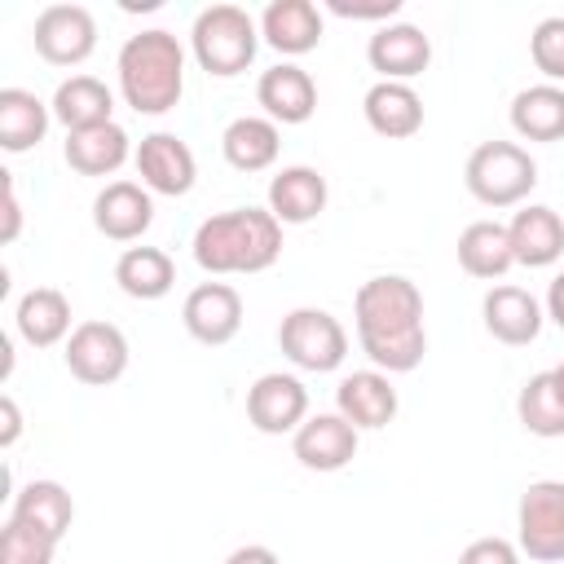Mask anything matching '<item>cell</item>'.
Listing matches in <instances>:
<instances>
[{"instance_id": "obj_1", "label": "cell", "mask_w": 564, "mask_h": 564, "mask_svg": "<svg viewBox=\"0 0 564 564\" xmlns=\"http://www.w3.org/2000/svg\"><path fill=\"white\" fill-rule=\"evenodd\" d=\"M282 256V225L273 212L238 207L212 216L194 234V260L207 273H260Z\"/></svg>"}, {"instance_id": "obj_2", "label": "cell", "mask_w": 564, "mask_h": 564, "mask_svg": "<svg viewBox=\"0 0 564 564\" xmlns=\"http://www.w3.org/2000/svg\"><path fill=\"white\" fill-rule=\"evenodd\" d=\"M119 88L137 115H163L181 101L185 88V57L172 31H141L128 35L119 48Z\"/></svg>"}, {"instance_id": "obj_3", "label": "cell", "mask_w": 564, "mask_h": 564, "mask_svg": "<svg viewBox=\"0 0 564 564\" xmlns=\"http://www.w3.org/2000/svg\"><path fill=\"white\" fill-rule=\"evenodd\" d=\"M194 57L207 75L229 79L256 57V22L238 4H212L194 22Z\"/></svg>"}, {"instance_id": "obj_4", "label": "cell", "mask_w": 564, "mask_h": 564, "mask_svg": "<svg viewBox=\"0 0 564 564\" xmlns=\"http://www.w3.org/2000/svg\"><path fill=\"white\" fill-rule=\"evenodd\" d=\"M538 185V163L516 141H480L467 159V189L485 207H511Z\"/></svg>"}, {"instance_id": "obj_5", "label": "cell", "mask_w": 564, "mask_h": 564, "mask_svg": "<svg viewBox=\"0 0 564 564\" xmlns=\"http://www.w3.org/2000/svg\"><path fill=\"white\" fill-rule=\"evenodd\" d=\"M357 335L375 339V335H401V330H419L423 326V295L410 278L383 273L370 278L357 291Z\"/></svg>"}, {"instance_id": "obj_6", "label": "cell", "mask_w": 564, "mask_h": 564, "mask_svg": "<svg viewBox=\"0 0 564 564\" xmlns=\"http://www.w3.org/2000/svg\"><path fill=\"white\" fill-rule=\"evenodd\" d=\"M520 551L538 564L564 560V480H533L516 507Z\"/></svg>"}, {"instance_id": "obj_7", "label": "cell", "mask_w": 564, "mask_h": 564, "mask_svg": "<svg viewBox=\"0 0 564 564\" xmlns=\"http://www.w3.org/2000/svg\"><path fill=\"white\" fill-rule=\"evenodd\" d=\"M278 344H282V352L295 366L317 370V375L335 370L344 361V352H348V335H344V326L326 308H295V313H286L282 326H278Z\"/></svg>"}, {"instance_id": "obj_8", "label": "cell", "mask_w": 564, "mask_h": 564, "mask_svg": "<svg viewBox=\"0 0 564 564\" xmlns=\"http://www.w3.org/2000/svg\"><path fill=\"white\" fill-rule=\"evenodd\" d=\"M66 370L88 383L106 388L128 370V339L115 322H79L66 339Z\"/></svg>"}, {"instance_id": "obj_9", "label": "cell", "mask_w": 564, "mask_h": 564, "mask_svg": "<svg viewBox=\"0 0 564 564\" xmlns=\"http://www.w3.org/2000/svg\"><path fill=\"white\" fill-rule=\"evenodd\" d=\"M97 44V22L84 4H48L35 18V53L53 66H79Z\"/></svg>"}, {"instance_id": "obj_10", "label": "cell", "mask_w": 564, "mask_h": 564, "mask_svg": "<svg viewBox=\"0 0 564 564\" xmlns=\"http://www.w3.org/2000/svg\"><path fill=\"white\" fill-rule=\"evenodd\" d=\"M181 322L207 348L229 344L238 335V326H242V295L234 286H225V282H203V286H194L185 295Z\"/></svg>"}, {"instance_id": "obj_11", "label": "cell", "mask_w": 564, "mask_h": 564, "mask_svg": "<svg viewBox=\"0 0 564 564\" xmlns=\"http://www.w3.org/2000/svg\"><path fill=\"white\" fill-rule=\"evenodd\" d=\"M304 414H308V392L295 375H260L247 392V419L264 436L295 432L304 423Z\"/></svg>"}, {"instance_id": "obj_12", "label": "cell", "mask_w": 564, "mask_h": 564, "mask_svg": "<svg viewBox=\"0 0 564 564\" xmlns=\"http://www.w3.org/2000/svg\"><path fill=\"white\" fill-rule=\"evenodd\" d=\"M291 445L308 471H339L357 458V427L344 414H313L295 427Z\"/></svg>"}, {"instance_id": "obj_13", "label": "cell", "mask_w": 564, "mask_h": 564, "mask_svg": "<svg viewBox=\"0 0 564 564\" xmlns=\"http://www.w3.org/2000/svg\"><path fill=\"white\" fill-rule=\"evenodd\" d=\"M366 57H370V66H375L383 79L405 84V79H414V75L427 70V62H432V40H427L414 22H392V26H379V31L370 35Z\"/></svg>"}, {"instance_id": "obj_14", "label": "cell", "mask_w": 564, "mask_h": 564, "mask_svg": "<svg viewBox=\"0 0 564 564\" xmlns=\"http://www.w3.org/2000/svg\"><path fill=\"white\" fill-rule=\"evenodd\" d=\"M137 172H141V181L150 189L176 198V194H189V185H194V154H189V145L181 137L150 132L137 145Z\"/></svg>"}, {"instance_id": "obj_15", "label": "cell", "mask_w": 564, "mask_h": 564, "mask_svg": "<svg viewBox=\"0 0 564 564\" xmlns=\"http://www.w3.org/2000/svg\"><path fill=\"white\" fill-rule=\"evenodd\" d=\"M150 220H154V203L137 181H110L93 198V225L115 242L141 238L150 229Z\"/></svg>"}, {"instance_id": "obj_16", "label": "cell", "mask_w": 564, "mask_h": 564, "mask_svg": "<svg viewBox=\"0 0 564 564\" xmlns=\"http://www.w3.org/2000/svg\"><path fill=\"white\" fill-rule=\"evenodd\" d=\"M256 97L260 106L269 110L273 123H304L313 110H317V84L304 66H291V62H278L260 75L256 84Z\"/></svg>"}, {"instance_id": "obj_17", "label": "cell", "mask_w": 564, "mask_h": 564, "mask_svg": "<svg viewBox=\"0 0 564 564\" xmlns=\"http://www.w3.org/2000/svg\"><path fill=\"white\" fill-rule=\"evenodd\" d=\"M480 317H485V330L498 339V344H533L538 330H542V308L529 291L520 286H494L480 304Z\"/></svg>"}, {"instance_id": "obj_18", "label": "cell", "mask_w": 564, "mask_h": 564, "mask_svg": "<svg viewBox=\"0 0 564 564\" xmlns=\"http://www.w3.org/2000/svg\"><path fill=\"white\" fill-rule=\"evenodd\" d=\"M269 212L278 225H308L326 212V176L317 167H282L269 181Z\"/></svg>"}, {"instance_id": "obj_19", "label": "cell", "mask_w": 564, "mask_h": 564, "mask_svg": "<svg viewBox=\"0 0 564 564\" xmlns=\"http://www.w3.org/2000/svg\"><path fill=\"white\" fill-rule=\"evenodd\" d=\"M339 401V414L352 423V427H388L397 419V388L388 383V375L379 370H357L339 383L335 392Z\"/></svg>"}, {"instance_id": "obj_20", "label": "cell", "mask_w": 564, "mask_h": 564, "mask_svg": "<svg viewBox=\"0 0 564 564\" xmlns=\"http://www.w3.org/2000/svg\"><path fill=\"white\" fill-rule=\"evenodd\" d=\"M366 123L388 137V141H405L423 128V101L410 84H392V79H379L370 93H366Z\"/></svg>"}, {"instance_id": "obj_21", "label": "cell", "mask_w": 564, "mask_h": 564, "mask_svg": "<svg viewBox=\"0 0 564 564\" xmlns=\"http://www.w3.org/2000/svg\"><path fill=\"white\" fill-rule=\"evenodd\" d=\"M507 234H511L516 264H529V269H542V264L560 260V251H564V220L551 207H524V212H516V220L507 225Z\"/></svg>"}, {"instance_id": "obj_22", "label": "cell", "mask_w": 564, "mask_h": 564, "mask_svg": "<svg viewBox=\"0 0 564 564\" xmlns=\"http://www.w3.org/2000/svg\"><path fill=\"white\" fill-rule=\"evenodd\" d=\"M260 26L278 53H308L322 40V13L313 0H273L264 9Z\"/></svg>"}, {"instance_id": "obj_23", "label": "cell", "mask_w": 564, "mask_h": 564, "mask_svg": "<svg viewBox=\"0 0 564 564\" xmlns=\"http://www.w3.org/2000/svg\"><path fill=\"white\" fill-rule=\"evenodd\" d=\"M458 264H463L471 278H502V273L516 264L507 225H498V220H471V225L458 234Z\"/></svg>"}, {"instance_id": "obj_24", "label": "cell", "mask_w": 564, "mask_h": 564, "mask_svg": "<svg viewBox=\"0 0 564 564\" xmlns=\"http://www.w3.org/2000/svg\"><path fill=\"white\" fill-rule=\"evenodd\" d=\"M278 123L273 119H260V115H242L225 128L220 137V150L229 159V167L238 172H264L273 159H278Z\"/></svg>"}, {"instance_id": "obj_25", "label": "cell", "mask_w": 564, "mask_h": 564, "mask_svg": "<svg viewBox=\"0 0 564 564\" xmlns=\"http://www.w3.org/2000/svg\"><path fill=\"white\" fill-rule=\"evenodd\" d=\"M110 88L93 75H70L66 84H57L53 97V115L66 123V132H84V128H101L110 123Z\"/></svg>"}, {"instance_id": "obj_26", "label": "cell", "mask_w": 564, "mask_h": 564, "mask_svg": "<svg viewBox=\"0 0 564 564\" xmlns=\"http://www.w3.org/2000/svg\"><path fill=\"white\" fill-rule=\"evenodd\" d=\"M128 159V132L119 123H101V128H84V132H66V163L79 176H106Z\"/></svg>"}, {"instance_id": "obj_27", "label": "cell", "mask_w": 564, "mask_h": 564, "mask_svg": "<svg viewBox=\"0 0 564 564\" xmlns=\"http://www.w3.org/2000/svg\"><path fill=\"white\" fill-rule=\"evenodd\" d=\"M115 282L132 295V300H159L172 291L176 282V264L167 251L159 247H128L115 264Z\"/></svg>"}, {"instance_id": "obj_28", "label": "cell", "mask_w": 564, "mask_h": 564, "mask_svg": "<svg viewBox=\"0 0 564 564\" xmlns=\"http://www.w3.org/2000/svg\"><path fill=\"white\" fill-rule=\"evenodd\" d=\"M511 128L524 141H560L564 137V93L551 84H533L511 101Z\"/></svg>"}, {"instance_id": "obj_29", "label": "cell", "mask_w": 564, "mask_h": 564, "mask_svg": "<svg viewBox=\"0 0 564 564\" xmlns=\"http://www.w3.org/2000/svg\"><path fill=\"white\" fill-rule=\"evenodd\" d=\"M48 128V110L26 88H0V145L9 154L31 150Z\"/></svg>"}, {"instance_id": "obj_30", "label": "cell", "mask_w": 564, "mask_h": 564, "mask_svg": "<svg viewBox=\"0 0 564 564\" xmlns=\"http://www.w3.org/2000/svg\"><path fill=\"white\" fill-rule=\"evenodd\" d=\"M13 520H22L31 529H44L57 542L75 520V502L57 480H31L13 502Z\"/></svg>"}, {"instance_id": "obj_31", "label": "cell", "mask_w": 564, "mask_h": 564, "mask_svg": "<svg viewBox=\"0 0 564 564\" xmlns=\"http://www.w3.org/2000/svg\"><path fill=\"white\" fill-rule=\"evenodd\" d=\"M18 330L35 344V348H48L57 344L66 330H70V304L57 286H35L22 295L18 304Z\"/></svg>"}, {"instance_id": "obj_32", "label": "cell", "mask_w": 564, "mask_h": 564, "mask_svg": "<svg viewBox=\"0 0 564 564\" xmlns=\"http://www.w3.org/2000/svg\"><path fill=\"white\" fill-rule=\"evenodd\" d=\"M516 414H520V423H524L533 436H564V401H560V392H555V383H551V370L533 375V379L520 388Z\"/></svg>"}, {"instance_id": "obj_33", "label": "cell", "mask_w": 564, "mask_h": 564, "mask_svg": "<svg viewBox=\"0 0 564 564\" xmlns=\"http://www.w3.org/2000/svg\"><path fill=\"white\" fill-rule=\"evenodd\" d=\"M361 348H366V357H370L379 370H388V375H405V370H414V366L423 361V352H427V335H423V326H419V330H401V335H375V339H361Z\"/></svg>"}, {"instance_id": "obj_34", "label": "cell", "mask_w": 564, "mask_h": 564, "mask_svg": "<svg viewBox=\"0 0 564 564\" xmlns=\"http://www.w3.org/2000/svg\"><path fill=\"white\" fill-rule=\"evenodd\" d=\"M53 546L57 542L44 529H31L13 516L0 529V564H53Z\"/></svg>"}, {"instance_id": "obj_35", "label": "cell", "mask_w": 564, "mask_h": 564, "mask_svg": "<svg viewBox=\"0 0 564 564\" xmlns=\"http://www.w3.org/2000/svg\"><path fill=\"white\" fill-rule=\"evenodd\" d=\"M529 53L546 79H564V18H542L529 35Z\"/></svg>"}, {"instance_id": "obj_36", "label": "cell", "mask_w": 564, "mask_h": 564, "mask_svg": "<svg viewBox=\"0 0 564 564\" xmlns=\"http://www.w3.org/2000/svg\"><path fill=\"white\" fill-rule=\"evenodd\" d=\"M458 564H520V555H516V546L507 538H476L458 555Z\"/></svg>"}, {"instance_id": "obj_37", "label": "cell", "mask_w": 564, "mask_h": 564, "mask_svg": "<svg viewBox=\"0 0 564 564\" xmlns=\"http://www.w3.org/2000/svg\"><path fill=\"white\" fill-rule=\"evenodd\" d=\"M22 229V212H18V194H13V181L9 172H0V242H13Z\"/></svg>"}, {"instance_id": "obj_38", "label": "cell", "mask_w": 564, "mask_h": 564, "mask_svg": "<svg viewBox=\"0 0 564 564\" xmlns=\"http://www.w3.org/2000/svg\"><path fill=\"white\" fill-rule=\"evenodd\" d=\"M339 18H392L401 9V0H370V4H352V0H335L330 4Z\"/></svg>"}, {"instance_id": "obj_39", "label": "cell", "mask_w": 564, "mask_h": 564, "mask_svg": "<svg viewBox=\"0 0 564 564\" xmlns=\"http://www.w3.org/2000/svg\"><path fill=\"white\" fill-rule=\"evenodd\" d=\"M22 432V414H18V401L13 397H0V445L9 449Z\"/></svg>"}, {"instance_id": "obj_40", "label": "cell", "mask_w": 564, "mask_h": 564, "mask_svg": "<svg viewBox=\"0 0 564 564\" xmlns=\"http://www.w3.org/2000/svg\"><path fill=\"white\" fill-rule=\"evenodd\" d=\"M225 564H278V555L269 546H238Z\"/></svg>"}, {"instance_id": "obj_41", "label": "cell", "mask_w": 564, "mask_h": 564, "mask_svg": "<svg viewBox=\"0 0 564 564\" xmlns=\"http://www.w3.org/2000/svg\"><path fill=\"white\" fill-rule=\"evenodd\" d=\"M546 313L564 326V273H560V278L551 282V291H546Z\"/></svg>"}, {"instance_id": "obj_42", "label": "cell", "mask_w": 564, "mask_h": 564, "mask_svg": "<svg viewBox=\"0 0 564 564\" xmlns=\"http://www.w3.org/2000/svg\"><path fill=\"white\" fill-rule=\"evenodd\" d=\"M9 370H13V344L9 335H0V379H9Z\"/></svg>"}, {"instance_id": "obj_43", "label": "cell", "mask_w": 564, "mask_h": 564, "mask_svg": "<svg viewBox=\"0 0 564 564\" xmlns=\"http://www.w3.org/2000/svg\"><path fill=\"white\" fill-rule=\"evenodd\" d=\"M551 383H555V392H560V401H564V361L551 370Z\"/></svg>"}]
</instances>
